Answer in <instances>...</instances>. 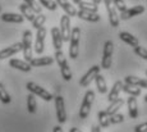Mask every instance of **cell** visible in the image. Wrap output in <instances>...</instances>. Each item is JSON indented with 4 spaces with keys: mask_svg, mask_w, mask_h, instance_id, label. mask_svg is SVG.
<instances>
[{
    "mask_svg": "<svg viewBox=\"0 0 147 132\" xmlns=\"http://www.w3.org/2000/svg\"><path fill=\"white\" fill-rule=\"evenodd\" d=\"M80 40H81V28L80 27H74L70 32L69 39V57L74 60L78 58V53H80Z\"/></svg>",
    "mask_w": 147,
    "mask_h": 132,
    "instance_id": "1",
    "label": "cell"
},
{
    "mask_svg": "<svg viewBox=\"0 0 147 132\" xmlns=\"http://www.w3.org/2000/svg\"><path fill=\"white\" fill-rule=\"evenodd\" d=\"M55 60H56V63H58L59 68H60L61 77L65 81L72 80V71H70L69 64H68V62H67V58L61 50H56L55 51Z\"/></svg>",
    "mask_w": 147,
    "mask_h": 132,
    "instance_id": "2",
    "label": "cell"
},
{
    "mask_svg": "<svg viewBox=\"0 0 147 132\" xmlns=\"http://www.w3.org/2000/svg\"><path fill=\"white\" fill-rule=\"evenodd\" d=\"M22 51H23L24 60L30 63L33 59L32 57V32L26 30L22 36Z\"/></svg>",
    "mask_w": 147,
    "mask_h": 132,
    "instance_id": "3",
    "label": "cell"
},
{
    "mask_svg": "<svg viewBox=\"0 0 147 132\" xmlns=\"http://www.w3.org/2000/svg\"><path fill=\"white\" fill-rule=\"evenodd\" d=\"M94 100H95V92L92 91V90H88V91L84 94L83 102H82V105H81V109H80V118L81 119H86V118L90 116V112H91Z\"/></svg>",
    "mask_w": 147,
    "mask_h": 132,
    "instance_id": "4",
    "label": "cell"
},
{
    "mask_svg": "<svg viewBox=\"0 0 147 132\" xmlns=\"http://www.w3.org/2000/svg\"><path fill=\"white\" fill-rule=\"evenodd\" d=\"M27 90L31 92V94H33L36 96L37 95L38 97H41L42 100H45V102H51L54 99L53 94H50L47 90H45L44 87H41V86H38L37 83L35 82H27Z\"/></svg>",
    "mask_w": 147,
    "mask_h": 132,
    "instance_id": "5",
    "label": "cell"
},
{
    "mask_svg": "<svg viewBox=\"0 0 147 132\" xmlns=\"http://www.w3.org/2000/svg\"><path fill=\"white\" fill-rule=\"evenodd\" d=\"M113 51H114V44H113V41L107 40L105 45H104V54H102V60H101V66H100L102 69H109L111 67Z\"/></svg>",
    "mask_w": 147,
    "mask_h": 132,
    "instance_id": "6",
    "label": "cell"
},
{
    "mask_svg": "<svg viewBox=\"0 0 147 132\" xmlns=\"http://www.w3.org/2000/svg\"><path fill=\"white\" fill-rule=\"evenodd\" d=\"M100 69L101 67L100 66H92L86 73L83 74V77H81L80 80V86L81 87H88L91 85V82L95 80V77L100 73Z\"/></svg>",
    "mask_w": 147,
    "mask_h": 132,
    "instance_id": "7",
    "label": "cell"
},
{
    "mask_svg": "<svg viewBox=\"0 0 147 132\" xmlns=\"http://www.w3.org/2000/svg\"><path fill=\"white\" fill-rule=\"evenodd\" d=\"M106 7V12L107 17H109V23L111 27H118L119 26V14H118L117 9H115L114 4H113V0H104Z\"/></svg>",
    "mask_w": 147,
    "mask_h": 132,
    "instance_id": "8",
    "label": "cell"
},
{
    "mask_svg": "<svg viewBox=\"0 0 147 132\" xmlns=\"http://www.w3.org/2000/svg\"><path fill=\"white\" fill-rule=\"evenodd\" d=\"M60 35L61 39H63V43H68L70 39V32H72V28H70V17L69 16H61L60 18Z\"/></svg>",
    "mask_w": 147,
    "mask_h": 132,
    "instance_id": "9",
    "label": "cell"
},
{
    "mask_svg": "<svg viewBox=\"0 0 147 132\" xmlns=\"http://www.w3.org/2000/svg\"><path fill=\"white\" fill-rule=\"evenodd\" d=\"M55 100V108H56V119L60 125L67 122V112H65V104H64V99L61 96L54 97Z\"/></svg>",
    "mask_w": 147,
    "mask_h": 132,
    "instance_id": "10",
    "label": "cell"
},
{
    "mask_svg": "<svg viewBox=\"0 0 147 132\" xmlns=\"http://www.w3.org/2000/svg\"><path fill=\"white\" fill-rule=\"evenodd\" d=\"M45 37H46V28L44 26L40 27L36 33V41H35V51L37 54H42L45 49Z\"/></svg>",
    "mask_w": 147,
    "mask_h": 132,
    "instance_id": "11",
    "label": "cell"
},
{
    "mask_svg": "<svg viewBox=\"0 0 147 132\" xmlns=\"http://www.w3.org/2000/svg\"><path fill=\"white\" fill-rule=\"evenodd\" d=\"M143 12H145V7L143 5H136V7H132V8H127V10H124L123 13L119 14V19L127 21V19L132 18V17L142 14Z\"/></svg>",
    "mask_w": 147,
    "mask_h": 132,
    "instance_id": "12",
    "label": "cell"
},
{
    "mask_svg": "<svg viewBox=\"0 0 147 132\" xmlns=\"http://www.w3.org/2000/svg\"><path fill=\"white\" fill-rule=\"evenodd\" d=\"M19 51H22V43L13 44L12 46H8V47H5V49L0 50V60L13 57V55H16L17 53H19Z\"/></svg>",
    "mask_w": 147,
    "mask_h": 132,
    "instance_id": "13",
    "label": "cell"
},
{
    "mask_svg": "<svg viewBox=\"0 0 147 132\" xmlns=\"http://www.w3.org/2000/svg\"><path fill=\"white\" fill-rule=\"evenodd\" d=\"M9 66L12 68H16L18 71H22V72H30L32 69L31 64L26 60H21V59H10L9 60Z\"/></svg>",
    "mask_w": 147,
    "mask_h": 132,
    "instance_id": "14",
    "label": "cell"
},
{
    "mask_svg": "<svg viewBox=\"0 0 147 132\" xmlns=\"http://www.w3.org/2000/svg\"><path fill=\"white\" fill-rule=\"evenodd\" d=\"M55 3H56V5H59V7L67 13V16L77 17V9H76L68 0H55Z\"/></svg>",
    "mask_w": 147,
    "mask_h": 132,
    "instance_id": "15",
    "label": "cell"
},
{
    "mask_svg": "<svg viewBox=\"0 0 147 132\" xmlns=\"http://www.w3.org/2000/svg\"><path fill=\"white\" fill-rule=\"evenodd\" d=\"M119 39L121 41H124L125 44H128L132 47H137L140 46V40H138L136 36L131 35L129 32H120L119 33Z\"/></svg>",
    "mask_w": 147,
    "mask_h": 132,
    "instance_id": "16",
    "label": "cell"
},
{
    "mask_svg": "<svg viewBox=\"0 0 147 132\" xmlns=\"http://www.w3.org/2000/svg\"><path fill=\"white\" fill-rule=\"evenodd\" d=\"M121 86H123V82H121V81H117V82L114 83L113 89L110 90L109 95H107V102L113 103V102H115V100L119 99V94L121 91Z\"/></svg>",
    "mask_w": 147,
    "mask_h": 132,
    "instance_id": "17",
    "label": "cell"
},
{
    "mask_svg": "<svg viewBox=\"0 0 147 132\" xmlns=\"http://www.w3.org/2000/svg\"><path fill=\"white\" fill-rule=\"evenodd\" d=\"M51 37H53V45L55 50H61L63 47V39H61L60 31L58 27H53L51 28Z\"/></svg>",
    "mask_w": 147,
    "mask_h": 132,
    "instance_id": "18",
    "label": "cell"
},
{
    "mask_svg": "<svg viewBox=\"0 0 147 132\" xmlns=\"http://www.w3.org/2000/svg\"><path fill=\"white\" fill-rule=\"evenodd\" d=\"M1 21L8 23H22L24 18L22 14H17V13H4L1 16Z\"/></svg>",
    "mask_w": 147,
    "mask_h": 132,
    "instance_id": "19",
    "label": "cell"
},
{
    "mask_svg": "<svg viewBox=\"0 0 147 132\" xmlns=\"http://www.w3.org/2000/svg\"><path fill=\"white\" fill-rule=\"evenodd\" d=\"M77 17L83 21H88V22H98L100 21V16L97 13H92V12H86V10H77Z\"/></svg>",
    "mask_w": 147,
    "mask_h": 132,
    "instance_id": "20",
    "label": "cell"
},
{
    "mask_svg": "<svg viewBox=\"0 0 147 132\" xmlns=\"http://www.w3.org/2000/svg\"><path fill=\"white\" fill-rule=\"evenodd\" d=\"M54 63V58L51 57H40V58H35L30 62L31 67H46Z\"/></svg>",
    "mask_w": 147,
    "mask_h": 132,
    "instance_id": "21",
    "label": "cell"
},
{
    "mask_svg": "<svg viewBox=\"0 0 147 132\" xmlns=\"http://www.w3.org/2000/svg\"><path fill=\"white\" fill-rule=\"evenodd\" d=\"M128 113H129V117L132 119H136L138 117V105H137V99L134 96H131L128 97Z\"/></svg>",
    "mask_w": 147,
    "mask_h": 132,
    "instance_id": "22",
    "label": "cell"
},
{
    "mask_svg": "<svg viewBox=\"0 0 147 132\" xmlns=\"http://www.w3.org/2000/svg\"><path fill=\"white\" fill-rule=\"evenodd\" d=\"M19 10H21V13H22V16H23V18H26L27 21H30V22H32L33 19H35V12H33L32 9H31L28 5H26L23 3V4H21L19 5Z\"/></svg>",
    "mask_w": 147,
    "mask_h": 132,
    "instance_id": "23",
    "label": "cell"
},
{
    "mask_svg": "<svg viewBox=\"0 0 147 132\" xmlns=\"http://www.w3.org/2000/svg\"><path fill=\"white\" fill-rule=\"evenodd\" d=\"M97 119H98V126L102 128H107L110 126V116L105 110H101L97 113Z\"/></svg>",
    "mask_w": 147,
    "mask_h": 132,
    "instance_id": "24",
    "label": "cell"
},
{
    "mask_svg": "<svg viewBox=\"0 0 147 132\" xmlns=\"http://www.w3.org/2000/svg\"><path fill=\"white\" fill-rule=\"evenodd\" d=\"M95 82H96V87H97L98 92H100V94H106L107 86H106V81H105V78H104V76H101L98 73L95 77Z\"/></svg>",
    "mask_w": 147,
    "mask_h": 132,
    "instance_id": "25",
    "label": "cell"
},
{
    "mask_svg": "<svg viewBox=\"0 0 147 132\" xmlns=\"http://www.w3.org/2000/svg\"><path fill=\"white\" fill-rule=\"evenodd\" d=\"M123 105H124V100L123 99H118V100H115V102L110 103L109 108H107L105 112L109 114V116H111V114H114V113H118V110H119Z\"/></svg>",
    "mask_w": 147,
    "mask_h": 132,
    "instance_id": "26",
    "label": "cell"
},
{
    "mask_svg": "<svg viewBox=\"0 0 147 132\" xmlns=\"http://www.w3.org/2000/svg\"><path fill=\"white\" fill-rule=\"evenodd\" d=\"M121 91L127 92L128 95H131V96H134V97H137V96H140V95H141V89L140 87H137V86H133V85H127V83L121 86Z\"/></svg>",
    "mask_w": 147,
    "mask_h": 132,
    "instance_id": "27",
    "label": "cell"
},
{
    "mask_svg": "<svg viewBox=\"0 0 147 132\" xmlns=\"http://www.w3.org/2000/svg\"><path fill=\"white\" fill-rule=\"evenodd\" d=\"M80 10H86V12H92V13H97L98 10V5L94 4V3H88V1H82L78 4Z\"/></svg>",
    "mask_w": 147,
    "mask_h": 132,
    "instance_id": "28",
    "label": "cell"
},
{
    "mask_svg": "<svg viewBox=\"0 0 147 132\" xmlns=\"http://www.w3.org/2000/svg\"><path fill=\"white\" fill-rule=\"evenodd\" d=\"M27 109L31 114H35L37 110V103H36V97L33 94H30L27 96Z\"/></svg>",
    "mask_w": 147,
    "mask_h": 132,
    "instance_id": "29",
    "label": "cell"
},
{
    "mask_svg": "<svg viewBox=\"0 0 147 132\" xmlns=\"http://www.w3.org/2000/svg\"><path fill=\"white\" fill-rule=\"evenodd\" d=\"M0 102L3 104H10L12 103V97H10L9 92L7 91V89L4 87L1 82H0Z\"/></svg>",
    "mask_w": 147,
    "mask_h": 132,
    "instance_id": "30",
    "label": "cell"
},
{
    "mask_svg": "<svg viewBox=\"0 0 147 132\" xmlns=\"http://www.w3.org/2000/svg\"><path fill=\"white\" fill-rule=\"evenodd\" d=\"M45 22H46V16L42 14V13H40V14L36 16L35 19L32 21V27H33V28H36V30H38L40 27L44 26Z\"/></svg>",
    "mask_w": 147,
    "mask_h": 132,
    "instance_id": "31",
    "label": "cell"
},
{
    "mask_svg": "<svg viewBox=\"0 0 147 132\" xmlns=\"http://www.w3.org/2000/svg\"><path fill=\"white\" fill-rule=\"evenodd\" d=\"M23 1H24V4L28 5V7H30L35 13H37V14H40L41 13L42 8H41V5L36 1V0H23Z\"/></svg>",
    "mask_w": 147,
    "mask_h": 132,
    "instance_id": "32",
    "label": "cell"
},
{
    "mask_svg": "<svg viewBox=\"0 0 147 132\" xmlns=\"http://www.w3.org/2000/svg\"><path fill=\"white\" fill-rule=\"evenodd\" d=\"M40 4L44 5V7L49 10H55L56 8H58V5H56V3L54 1V0H40Z\"/></svg>",
    "mask_w": 147,
    "mask_h": 132,
    "instance_id": "33",
    "label": "cell"
},
{
    "mask_svg": "<svg viewBox=\"0 0 147 132\" xmlns=\"http://www.w3.org/2000/svg\"><path fill=\"white\" fill-rule=\"evenodd\" d=\"M124 120V116L119 113H114L110 116V125H118V123H121Z\"/></svg>",
    "mask_w": 147,
    "mask_h": 132,
    "instance_id": "34",
    "label": "cell"
},
{
    "mask_svg": "<svg viewBox=\"0 0 147 132\" xmlns=\"http://www.w3.org/2000/svg\"><path fill=\"white\" fill-rule=\"evenodd\" d=\"M113 4H114L115 9L119 10V13H123L124 10H127V5L124 0H113Z\"/></svg>",
    "mask_w": 147,
    "mask_h": 132,
    "instance_id": "35",
    "label": "cell"
},
{
    "mask_svg": "<svg viewBox=\"0 0 147 132\" xmlns=\"http://www.w3.org/2000/svg\"><path fill=\"white\" fill-rule=\"evenodd\" d=\"M134 54L138 55V57H141V58H143L145 60H147V49H145V47H142V46L134 47Z\"/></svg>",
    "mask_w": 147,
    "mask_h": 132,
    "instance_id": "36",
    "label": "cell"
},
{
    "mask_svg": "<svg viewBox=\"0 0 147 132\" xmlns=\"http://www.w3.org/2000/svg\"><path fill=\"white\" fill-rule=\"evenodd\" d=\"M140 78L136 77V76H127L125 78H124V81H125L127 85H133V86H137V82Z\"/></svg>",
    "mask_w": 147,
    "mask_h": 132,
    "instance_id": "37",
    "label": "cell"
},
{
    "mask_svg": "<svg viewBox=\"0 0 147 132\" xmlns=\"http://www.w3.org/2000/svg\"><path fill=\"white\" fill-rule=\"evenodd\" d=\"M134 132H147V122L142 123V125H138L134 127Z\"/></svg>",
    "mask_w": 147,
    "mask_h": 132,
    "instance_id": "38",
    "label": "cell"
},
{
    "mask_svg": "<svg viewBox=\"0 0 147 132\" xmlns=\"http://www.w3.org/2000/svg\"><path fill=\"white\" fill-rule=\"evenodd\" d=\"M137 86H140V87H143V89H147V80H138L137 82Z\"/></svg>",
    "mask_w": 147,
    "mask_h": 132,
    "instance_id": "39",
    "label": "cell"
},
{
    "mask_svg": "<svg viewBox=\"0 0 147 132\" xmlns=\"http://www.w3.org/2000/svg\"><path fill=\"white\" fill-rule=\"evenodd\" d=\"M91 132H101V127L100 126H92Z\"/></svg>",
    "mask_w": 147,
    "mask_h": 132,
    "instance_id": "40",
    "label": "cell"
},
{
    "mask_svg": "<svg viewBox=\"0 0 147 132\" xmlns=\"http://www.w3.org/2000/svg\"><path fill=\"white\" fill-rule=\"evenodd\" d=\"M53 132H63V130H61L60 126H55V127H54V130H53Z\"/></svg>",
    "mask_w": 147,
    "mask_h": 132,
    "instance_id": "41",
    "label": "cell"
},
{
    "mask_svg": "<svg viewBox=\"0 0 147 132\" xmlns=\"http://www.w3.org/2000/svg\"><path fill=\"white\" fill-rule=\"evenodd\" d=\"M69 132H83V131H81L80 128H76V127H73V128H70Z\"/></svg>",
    "mask_w": 147,
    "mask_h": 132,
    "instance_id": "42",
    "label": "cell"
},
{
    "mask_svg": "<svg viewBox=\"0 0 147 132\" xmlns=\"http://www.w3.org/2000/svg\"><path fill=\"white\" fill-rule=\"evenodd\" d=\"M101 1H104V0H94V1H92V3H94V4H96V5H98Z\"/></svg>",
    "mask_w": 147,
    "mask_h": 132,
    "instance_id": "43",
    "label": "cell"
},
{
    "mask_svg": "<svg viewBox=\"0 0 147 132\" xmlns=\"http://www.w3.org/2000/svg\"><path fill=\"white\" fill-rule=\"evenodd\" d=\"M81 1H82V0H73V3H74V4H77V5H78V4H80V3H81Z\"/></svg>",
    "mask_w": 147,
    "mask_h": 132,
    "instance_id": "44",
    "label": "cell"
},
{
    "mask_svg": "<svg viewBox=\"0 0 147 132\" xmlns=\"http://www.w3.org/2000/svg\"><path fill=\"white\" fill-rule=\"evenodd\" d=\"M145 102L147 103V95H146V96H145Z\"/></svg>",
    "mask_w": 147,
    "mask_h": 132,
    "instance_id": "45",
    "label": "cell"
},
{
    "mask_svg": "<svg viewBox=\"0 0 147 132\" xmlns=\"http://www.w3.org/2000/svg\"><path fill=\"white\" fill-rule=\"evenodd\" d=\"M0 12H1V5H0Z\"/></svg>",
    "mask_w": 147,
    "mask_h": 132,
    "instance_id": "46",
    "label": "cell"
},
{
    "mask_svg": "<svg viewBox=\"0 0 147 132\" xmlns=\"http://www.w3.org/2000/svg\"><path fill=\"white\" fill-rule=\"evenodd\" d=\"M146 74H147V71H146Z\"/></svg>",
    "mask_w": 147,
    "mask_h": 132,
    "instance_id": "47",
    "label": "cell"
}]
</instances>
